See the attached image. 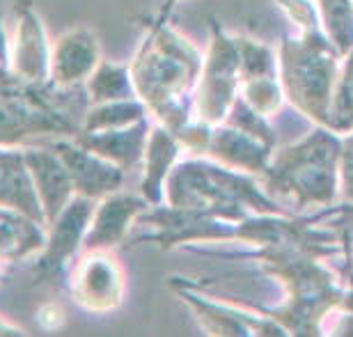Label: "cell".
Returning <instances> with one entry per match:
<instances>
[]
</instances>
